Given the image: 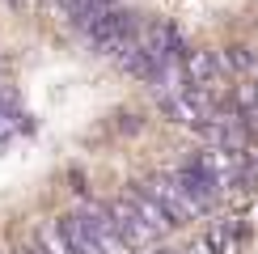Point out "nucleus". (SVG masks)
<instances>
[{
	"mask_svg": "<svg viewBox=\"0 0 258 254\" xmlns=\"http://www.w3.org/2000/svg\"><path fill=\"white\" fill-rule=\"evenodd\" d=\"M0 254H13V250H0Z\"/></svg>",
	"mask_w": 258,
	"mask_h": 254,
	"instance_id": "13",
	"label": "nucleus"
},
{
	"mask_svg": "<svg viewBox=\"0 0 258 254\" xmlns=\"http://www.w3.org/2000/svg\"><path fill=\"white\" fill-rule=\"evenodd\" d=\"M13 254H38V250H34V246H17Z\"/></svg>",
	"mask_w": 258,
	"mask_h": 254,
	"instance_id": "12",
	"label": "nucleus"
},
{
	"mask_svg": "<svg viewBox=\"0 0 258 254\" xmlns=\"http://www.w3.org/2000/svg\"><path fill=\"white\" fill-rule=\"evenodd\" d=\"M182 68H186V85H212L220 72V55L208 47H190L182 55Z\"/></svg>",
	"mask_w": 258,
	"mask_h": 254,
	"instance_id": "6",
	"label": "nucleus"
},
{
	"mask_svg": "<svg viewBox=\"0 0 258 254\" xmlns=\"http://www.w3.org/2000/svg\"><path fill=\"white\" fill-rule=\"evenodd\" d=\"M241 237H245V225H241L237 216H233V220H220V225L208 233V246L216 250V254H237Z\"/></svg>",
	"mask_w": 258,
	"mask_h": 254,
	"instance_id": "9",
	"label": "nucleus"
},
{
	"mask_svg": "<svg viewBox=\"0 0 258 254\" xmlns=\"http://www.w3.org/2000/svg\"><path fill=\"white\" fill-rule=\"evenodd\" d=\"M190 254H216V250H212V246H208V241H199V246H195V250H190Z\"/></svg>",
	"mask_w": 258,
	"mask_h": 254,
	"instance_id": "11",
	"label": "nucleus"
},
{
	"mask_svg": "<svg viewBox=\"0 0 258 254\" xmlns=\"http://www.w3.org/2000/svg\"><path fill=\"white\" fill-rule=\"evenodd\" d=\"M59 220H63V237H68L72 254H98V246H93V237L85 233V225H81L77 212H68V216H59Z\"/></svg>",
	"mask_w": 258,
	"mask_h": 254,
	"instance_id": "10",
	"label": "nucleus"
},
{
	"mask_svg": "<svg viewBox=\"0 0 258 254\" xmlns=\"http://www.w3.org/2000/svg\"><path fill=\"white\" fill-rule=\"evenodd\" d=\"M144 51H148L157 64H169V59H182V55H186V38H182V30L174 26V21L153 17V21L144 26Z\"/></svg>",
	"mask_w": 258,
	"mask_h": 254,
	"instance_id": "4",
	"label": "nucleus"
},
{
	"mask_svg": "<svg viewBox=\"0 0 258 254\" xmlns=\"http://www.w3.org/2000/svg\"><path fill=\"white\" fill-rule=\"evenodd\" d=\"M174 174H178V186H182V195L190 199V208H195V212H208L220 199V174L208 165V157L182 161Z\"/></svg>",
	"mask_w": 258,
	"mask_h": 254,
	"instance_id": "3",
	"label": "nucleus"
},
{
	"mask_svg": "<svg viewBox=\"0 0 258 254\" xmlns=\"http://www.w3.org/2000/svg\"><path fill=\"white\" fill-rule=\"evenodd\" d=\"M123 195H127V199L136 204V212L144 216V225H148V233H153V237H165V233L174 229V225H169V216H165V212H161V208L153 204V199H148L144 190H140V182H136V186H127Z\"/></svg>",
	"mask_w": 258,
	"mask_h": 254,
	"instance_id": "7",
	"label": "nucleus"
},
{
	"mask_svg": "<svg viewBox=\"0 0 258 254\" xmlns=\"http://www.w3.org/2000/svg\"><path fill=\"white\" fill-rule=\"evenodd\" d=\"M110 204V216H114V225H119V233H123V241L132 250H140V246H148V241H157L153 233H148V225H144V216L136 212V204L127 195H114V199H106Z\"/></svg>",
	"mask_w": 258,
	"mask_h": 254,
	"instance_id": "5",
	"label": "nucleus"
},
{
	"mask_svg": "<svg viewBox=\"0 0 258 254\" xmlns=\"http://www.w3.org/2000/svg\"><path fill=\"white\" fill-rule=\"evenodd\" d=\"M77 216H81L85 233L93 237L98 254H132V246L123 241V233H119V225H114L110 204H106V199H89V195H85L81 204H77Z\"/></svg>",
	"mask_w": 258,
	"mask_h": 254,
	"instance_id": "2",
	"label": "nucleus"
},
{
	"mask_svg": "<svg viewBox=\"0 0 258 254\" xmlns=\"http://www.w3.org/2000/svg\"><path fill=\"white\" fill-rule=\"evenodd\" d=\"M34 250L38 254H72L68 237H63V220H42V225H34Z\"/></svg>",
	"mask_w": 258,
	"mask_h": 254,
	"instance_id": "8",
	"label": "nucleus"
},
{
	"mask_svg": "<svg viewBox=\"0 0 258 254\" xmlns=\"http://www.w3.org/2000/svg\"><path fill=\"white\" fill-rule=\"evenodd\" d=\"M140 190H144L153 204L169 216V225H190V220L199 216L195 208H190V199L182 195V186H178V174L174 169H153V174H144V182H140Z\"/></svg>",
	"mask_w": 258,
	"mask_h": 254,
	"instance_id": "1",
	"label": "nucleus"
}]
</instances>
